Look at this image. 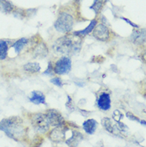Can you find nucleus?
<instances>
[{
    "label": "nucleus",
    "mask_w": 146,
    "mask_h": 147,
    "mask_svg": "<svg viewBox=\"0 0 146 147\" xmlns=\"http://www.w3.org/2000/svg\"><path fill=\"white\" fill-rule=\"evenodd\" d=\"M10 43L11 42L9 41L0 40V60H4L7 58Z\"/></svg>",
    "instance_id": "dca6fc26"
},
{
    "label": "nucleus",
    "mask_w": 146,
    "mask_h": 147,
    "mask_svg": "<svg viewBox=\"0 0 146 147\" xmlns=\"http://www.w3.org/2000/svg\"><path fill=\"white\" fill-rule=\"evenodd\" d=\"M121 18L123 19V20H124L125 22H127L129 24V25H131L132 26H133V27H136V28H138V26L137 25V24H134L133 22H131L130 20H129V19H127V18H123V17H121Z\"/></svg>",
    "instance_id": "cd10ccee"
},
{
    "label": "nucleus",
    "mask_w": 146,
    "mask_h": 147,
    "mask_svg": "<svg viewBox=\"0 0 146 147\" xmlns=\"http://www.w3.org/2000/svg\"><path fill=\"white\" fill-rule=\"evenodd\" d=\"M0 130H3L9 138L15 141L22 140L26 135L23 121L19 117L4 118L0 121Z\"/></svg>",
    "instance_id": "f03ea898"
},
{
    "label": "nucleus",
    "mask_w": 146,
    "mask_h": 147,
    "mask_svg": "<svg viewBox=\"0 0 146 147\" xmlns=\"http://www.w3.org/2000/svg\"><path fill=\"white\" fill-rule=\"evenodd\" d=\"M48 55V49L43 42H40L34 50V56L36 58H45Z\"/></svg>",
    "instance_id": "4468645a"
},
{
    "label": "nucleus",
    "mask_w": 146,
    "mask_h": 147,
    "mask_svg": "<svg viewBox=\"0 0 146 147\" xmlns=\"http://www.w3.org/2000/svg\"><path fill=\"white\" fill-rule=\"evenodd\" d=\"M46 116L47 118L50 125L52 126H59L65 123L64 118L62 117L61 113L54 109H50L46 112Z\"/></svg>",
    "instance_id": "0eeeda50"
},
{
    "label": "nucleus",
    "mask_w": 146,
    "mask_h": 147,
    "mask_svg": "<svg viewBox=\"0 0 146 147\" xmlns=\"http://www.w3.org/2000/svg\"><path fill=\"white\" fill-rule=\"evenodd\" d=\"M126 117L129 118V119H130V120H132V121H139L140 122V119H139L138 117H137V116H135L133 114H132L131 112H127L126 113Z\"/></svg>",
    "instance_id": "bb28decb"
},
{
    "label": "nucleus",
    "mask_w": 146,
    "mask_h": 147,
    "mask_svg": "<svg viewBox=\"0 0 146 147\" xmlns=\"http://www.w3.org/2000/svg\"><path fill=\"white\" fill-rule=\"evenodd\" d=\"M97 20L96 19H94V20H92L90 23H89V25L85 28L83 30H80V31H76V32H74L73 34H75V35H77V36L81 37V36H85V35H86L88 34H89L90 32L93 31V30L94 29V27L97 25Z\"/></svg>",
    "instance_id": "a211bd4d"
},
{
    "label": "nucleus",
    "mask_w": 146,
    "mask_h": 147,
    "mask_svg": "<svg viewBox=\"0 0 146 147\" xmlns=\"http://www.w3.org/2000/svg\"><path fill=\"white\" fill-rule=\"evenodd\" d=\"M30 120L34 129L40 134H45L49 130L50 124L45 114L35 113L30 115Z\"/></svg>",
    "instance_id": "7ed1b4c3"
},
{
    "label": "nucleus",
    "mask_w": 146,
    "mask_h": 147,
    "mask_svg": "<svg viewBox=\"0 0 146 147\" xmlns=\"http://www.w3.org/2000/svg\"><path fill=\"white\" fill-rule=\"evenodd\" d=\"M130 39L135 44H144L145 42V29L134 30L130 36Z\"/></svg>",
    "instance_id": "9d476101"
},
{
    "label": "nucleus",
    "mask_w": 146,
    "mask_h": 147,
    "mask_svg": "<svg viewBox=\"0 0 146 147\" xmlns=\"http://www.w3.org/2000/svg\"><path fill=\"white\" fill-rule=\"evenodd\" d=\"M123 116H124V115L121 114V113H120L119 110H115V111L113 112V119H114L115 121H117H117H120V119L123 118Z\"/></svg>",
    "instance_id": "5701e85b"
},
{
    "label": "nucleus",
    "mask_w": 146,
    "mask_h": 147,
    "mask_svg": "<svg viewBox=\"0 0 146 147\" xmlns=\"http://www.w3.org/2000/svg\"><path fill=\"white\" fill-rule=\"evenodd\" d=\"M80 113L82 114L84 117H87L88 115H89V114H90V113H89V111H86V110H80Z\"/></svg>",
    "instance_id": "c85d7f7f"
},
{
    "label": "nucleus",
    "mask_w": 146,
    "mask_h": 147,
    "mask_svg": "<svg viewBox=\"0 0 146 147\" xmlns=\"http://www.w3.org/2000/svg\"><path fill=\"white\" fill-rule=\"evenodd\" d=\"M102 7V0H94L93 5L90 7V9H93L95 11V13L98 14L101 11Z\"/></svg>",
    "instance_id": "412c9836"
},
{
    "label": "nucleus",
    "mask_w": 146,
    "mask_h": 147,
    "mask_svg": "<svg viewBox=\"0 0 146 147\" xmlns=\"http://www.w3.org/2000/svg\"><path fill=\"white\" fill-rule=\"evenodd\" d=\"M67 98H68V101H67V102H66V108L68 109L69 110H74V107H73V104L72 102V98H70V96H67Z\"/></svg>",
    "instance_id": "393cba45"
},
{
    "label": "nucleus",
    "mask_w": 146,
    "mask_h": 147,
    "mask_svg": "<svg viewBox=\"0 0 146 147\" xmlns=\"http://www.w3.org/2000/svg\"><path fill=\"white\" fill-rule=\"evenodd\" d=\"M71 60L68 57H62L61 59H59L54 66V71L57 74H68L71 70Z\"/></svg>",
    "instance_id": "39448f33"
},
{
    "label": "nucleus",
    "mask_w": 146,
    "mask_h": 147,
    "mask_svg": "<svg viewBox=\"0 0 146 147\" xmlns=\"http://www.w3.org/2000/svg\"><path fill=\"white\" fill-rule=\"evenodd\" d=\"M67 130H68L67 125H65V123H63L62 125L56 126L54 129H52L49 134V138L54 142H56V143L62 142L66 139Z\"/></svg>",
    "instance_id": "423d86ee"
},
{
    "label": "nucleus",
    "mask_w": 146,
    "mask_h": 147,
    "mask_svg": "<svg viewBox=\"0 0 146 147\" xmlns=\"http://www.w3.org/2000/svg\"><path fill=\"white\" fill-rule=\"evenodd\" d=\"M40 69V65L38 63H29L23 66V70L28 73H38Z\"/></svg>",
    "instance_id": "6ab92c4d"
},
{
    "label": "nucleus",
    "mask_w": 146,
    "mask_h": 147,
    "mask_svg": "<svg viewBox=\"0 0 146 147\" xmlns=\"http://www.w3.org/2000/svg\"><path fill=\"white\" fill-rule=\"evenodd\" d=\"M73 26V18L71 15L62 12L59 15V18L54 22L55 29L61 33H67L70 31Z\"/></svg>",
    "instance_id": "20e7f679"
},
{
    "label": "nucleus",
    "mask_w": 146,
    "mask_h": 147,
    "mask_svg": "<svg viewBox=\"0 0 146 147\" xmlns=\"http://www.w3.org/2000/svg\"><path fill=\"white\" fill-rule=\"evenodd\" d=\"M30 101L34 104H46V98L43 94L40 91H33L31 93V96L30 97Z\"/></svg>",
    "instance_id": "ddd939ff"
},
{
    "label": "nucleus",
    "mask_w": 146,
    "mask_h": 147,
    "mask_svg": "<svg viewBox=\"0 0 146 147\" xmlns=\"http://www.w3.org/2000/svg\"><path fill=\"white\" fill-rule=\"evenodd\" d=\"M97 103H98V107L99 109L104 110V111L109 110L110 109V107H111L110 95L106 92L101 94L99 96L98 99L97 101Z\"/></svg>",
    "instance_id": "1a4fd4ad"
},
{
    "label": "nucleus",
    "mask_w": 146,
    "mask_h": 147,
    "mask_svg": "<svg viewBox=\"0 0 146 147\" xmlns=\"http://www.w3.org/2000/svg\"><path fill=\"white\" fill-rule=\"evenodd\" d=\"M102 125L108 132L114 134L117 131V126L113 124L112 119L110 118H104L102 119Z\"/></svg>",
    "instance_id": "2eb2a0df"
},
{
    "label": "nucleus",
    "mask_w": 146,
    "mask_h": 147,
    "mask_svg": "<svg viewBox=\"0 0 146 147\" xmlns=\"http://www.w3.org/2000/svg\"><path fill=\"white\" fill-rule=\"evenodd\" d=\"M42 142H43L42 137L37 136L31 142V143L30 145V147H40L42 146Z\"/></svg>",
    "instance_id": "4be33fe9"
},
{
    "label": "nucleus",
    "mask_w": 146,
    "mask_h": 147,
    "mask_svg": "<svg viewBox=\"0 0 146 147\" xmlns=\"http://www.w3.org/2000/svg\"><path fill=\"white\" fill-rule=\"evenodd\" d=\"M93 30H94L93 31V35L98 40L102 41V42H106V41L110 39V30L108 29V27L105 26L104 24L97 25Z\"/></svg>",
    "instance_id": "6e6552de"
},
{
    "label": "nucleus",
    "mask_w": 146,
    "mask_h": 147,
    "mask_svg": "<svg viewBox=\"0 0 146 147\" xmlns=\"http://www.w3.org/2000/svg\"><path fill=\"white\" fill-rule=\"evenodd\" d=\"M105 1H106H106H108V0H105Z\"/></svg>",
    "instance_id": "2f4dec72"
},
{
    "label": "nucleus",
    "mask_w": 146,
    "mask_h": 147,
    "mask_svg": "<svg viewBox=\"0 0 146 147\" xmlns=\"http://www.w3.org/2000/svg\"><path fill=\"white\" fill-rule=\"evenodd\" d=\"M140 122H141L143 125H145V120H141Z\"/></svg>",
    "instance_id": "c756f323"
},
{
    "label": "nucleus",
    "mask_w": 146,
    "mask_h": 147,
    "mask_svg": "<svg viewBox=\"0 0 146 147\" xmlns=\"http://www.w3.org/2000/svg\"><path fill=\"white\" fill-rule=\"evenodd\" d=\"M54 73V66L52 65L51 62H50L48 64V67L46 70L44 71V74H53Z\"/></svg>",
    "instance_id": "a878e982"
},
{
    "label": "nucleus",
    "mask_w": 146,
    "mask_h": 147,
    "mask_svg": "<svg viewBox=\"0 0 146 147\" xmlns=\"http://www.w3.org/2000/svg\"><path fill=\"white\" fill-rule=\"evenodd\" d=\"M76 3H79V2H81V0H74Z\"/></svg>",
    "instance_id": "7c9ffc66"
},
{
    "label": "nucleus",
    "mask_w": 146,
    "mask_h": 147,
    "mask_svg": "<svg viewBox=\"0 0 146 147\" xmlns=\"http://www.w3.org/2000/svg\"><path fill=\"white\" fill-rule=\"evenodd\" d=\"M98 127V122L94 119H87L83 123V129L88 134H94Z\"/></svg>",
    "instance_id": "f8f14e48"
},
{
    "label": "nucleus",
    "mask_w": 146,
    "mask_h": 147,
    "mask_svg": "<svg viewBox=\"0 0 146 147\" xmlns=\"http://www.w3.org/2000/svg\"><path fill=\"white\" fill-rule=\"evenodd\" d=\"M29 42V40L26 38H20L18 39V41H16L14 44L12 45V48H14L15 53L17 54H19L21 51H22L23 48L25 47L27 43Z\"/></svg>",
    "instance_id": "f3484780"
},
{
    "label": "nucleus",
    "mask_w": 146,
    "mask_h": 147,
    "mask_svg": "<svg viewBox=\"0 0 146 147\" xmlns=\"http://www.w3.org/2000/svg\"><path fill=\"white\" fill-rule=\"evenodd\" d=\"M53 84L56 85V86H58L59 87H62L63 84H62V79L61 78H52L51 80H50Z\"/></svg>",
    "instance_id": "b1692460"
},
{
    "label": "nucleus",
    "mask_w": 146,
    "mask_h": 147,
    "mask_svg": "<svg viewBox=\"0 0 146 147\" xmlns=\"http://www.w3.org/2000/svg\"><path fill=\"white\" fill-rule=\"evenodd\" d=\"M83 135L79 131L74 130L73 129L72 132V136L66 141V143L69 147H77L78 144L83 139Z\"/></svg>",
    "instance_id": "9b49d317"
},
{
    "label": "nucleus",
    "mask_w": 146,
    "mask_h": 147,
    "mask_svg": "<svg viewBox=\"0 0 146 147\" xmlns=\"http://www.w3.org/2000/svg\"><path fill=\"white\" fill-rule=\"evenodd\" d=\"M0 11L5 13H11L14 11V6L7 0H0Z\"/></svg>",
    "instance_id": "aec40b11"
},
{
    "label": "nucleus",
    "mask_w": 146,
    "mask_h": 147,
    "mask_svg": "<svg viewBox=\"0 0 146 147\" xmlns=\"http://www.w3.org/2000/svg\"><path fill=\"white\" fill-rule=\"evenodd\" d=\"M81 43V37L75 34L65 35L55 41L53 50L59 55H73L80 51Z\"/></svg>",
    "instance_id": "f257e3e1"
}]
</instances>
